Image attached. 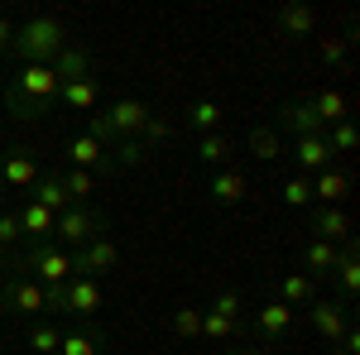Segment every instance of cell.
I'll use <instances>...</instances> for the list:
<instances>
[{"label": "cell", "instance_id": "obj_17", "mask_svg": "<svg viewBox=\"0 0 360 355\" xmlns=\"http://www.w3.org/2000/svg\"><path fill=\"white\" fill-rule=\"evenodd\" d=\"M255 327H259L264 341H278L283 331L293 327V307H288V302H278V298L259 302V307H255Z\"/></svg>", "mask_w": 360, "mask_h": 355}, {"label": "cell", "instance_id": "obj_11", "mask_svg": "<svg viewBox=\"0 0 360 355\" xmlns=\"http://www.w3.org/2000/svg\"><path fill=\"white\" fill-rule=\"evenodd\" d=\"M307 231H312V240L341 245V240H351V217H346V207H317L307 217Z\"/></svg>", "mask_w": 360, "mask_h": 355}, {"label": "cell", "instance_id": "obj_12", "mask_svg": "<svg viewBox=\"0 0 360 355\" xmlns=\"http://www.w3.org/2000/svg\"><path fill=\"white\" fill-rule=\"evenodd\" d=\"M0 183L10 192H29L39 183V164L29 159L25 149H10V154H0Z\"/></svg>", "mask_w": 360, "mask_h": 355}, {"label": "cell", "instance_id": "obj_5", "mask_svg": "<svg viewBox=\"0 0 360 355\" xmlns=\"http://www.w3.org/2000/svg\"><path fill=\"white\" fill-rule=\"evenodd\" d=\"M115 264H120V250H115L111 235H96L72 254V273H82V278H106Z\"/></svg>", "mask_w": 360, "mask_h": 355}, {"label": "cell", "instance_id": "obj_41", "mask_svg": "<svg viewBox=\"0 0 360 355\" xmlns=\"http://www.w3.org/2000/svg\"><path fill=\"white\" fill-rule=\"evenodd\" d=\"M351 58V39H322V63H346Z\"/></svg>", "mask_w": 360, "mask_h": 355}, {"label": "cell", "instance_id": "obj_1", "mask_svg": "<svg viewBox=\"0 0 360 355\" xmlns=\"http://www.w3.org/2000/svg\"><path fill=\"white\" fill-rule=\"evenodd\" d=\"M68 49V29L58 15H29L25 25H15V39H10V53L20 58L25 67H49L58 53Z\"/></svg>", "mask_w": 360, "mask_h": 355}, {"label": "cell", "instance_id": "obj_13", "mask_svg": "<svg viewBox=\"0 0 360 355\" xmlns=\"http://www.w3.org/2000/svg\"><path fill=\"white\" fill-rule=\"evenodd\" d=\"M207 197H212L217 207H236V202H245V197H250L245 173H240V168H217L212 183H207Z\"/></svg>", "mask_w": 360, "mask_h": 355}, {"label": "cell", "instance_id": "obj_45", "mask_svg": "<svg viewBox=\"0 0 360 355\" xmlns=\"http://www.w3.org/2000/svg\"><path fill=\"white\" fill-rule=\"evenodd\" d=\"M0 269H5V250H0Z\"/></svg>", "mask_w": 360, "mask_h": 355}, {"label": "cell", "instance_id": "obj_26", "mask_svg": "<svg viewBox=\"0 0 360 355\" xmlns=\"http://www.w3.org/2000/svg\"><path fill=\"white\" fill-rule=\"evenodd\" d=\"M49 67L58 72V82H77V77H91V58H86L82 49H72V44H68V49H63V53H58Z\"/></svg>", "mask_w": 360, "mask_h": 355}, {"label": "cell", "instance_id": "obj_31", "mask_svg": "<svg viewBox=\"0 0 360 355\" xmlns=\"http://www.w3.org/2000/svg\"><path fill=\"white\" fill-rule=\"evenodd\" d=\"M250 154L264 159V164H274L278 154H283V135H278L274 125H255V130H250Z\"/></svg>", "mask_w": 360, "mask_h": 355}, {"label": "cell", "instance_id": "obj_21", "mask_svg": "<svg viewBox=\"0 0 360 355\" xmlns=\"http://www.w3.org/2000/svg\"><path fill=\"white\" fill-rule=\"evenodd\" d=\"M278 302H288V307L298 312V307H307V302H317V283H312L303 269L283 273V278H278Z\"/></svg>", "mask_w": 360, "mask_h": 355}, {"label": "cell", "instance_id": "obj_27", "mask_svg": "<svg viewBox=\"0 0 360 355\" xmlns=\"http://www.w3.org/2000/svg\"><path fill=\"white\" fill-rule=\"evenodd\" d=\"M58 183H63V192H68L72 207H86V197L96 192V173H86V168H68V173H58Z\"/></svg>", "mask_w": 360, "mask_h": 355}, {"label": "cell", "instance_id": "obj_8", "mask_svg": "<svg viewBox=\"0 0 360 355\" xmlns=\"http://www.w3.org/2000/svg\"><path fill=\"white\" fill-rule=\"evenodd\" d=\"M106 115V125H111L115 139H139V130H144V120L154 115V110L144 106V101H135V96H125V101H115V106L101 110Z\"/></svg>", "mask_w": 360, "mask_h": 355}, {"label": "cell", "instance_id": "obj_43", "mask_svg": "<svg viewBox=\"0 0 360 355\" xmlns=\"http://www.w3.org/2000/svg\"><path fill=\"white\" fill-rule=\"evenodd\" d=\"M10 39H15V20L0 15V53H10Z\"/></svg>", "mask_w": 360, "mask_h": 355}, {"label": "cell", "instance_id": "obj_18", "mask_svg": "<svg viewBox=\"0 0 360 355\" xmlns=\"http://www.w3.org/2000/svg\"><path fill=\"white\" fill-rule=\"evenodd\" d=\"M332 144L327 135H307V139H293V164L307 168V173H322V168H332Z\"/></svg>", "mask_w": 360, "mask_h": 355}, {"label": "cell", "instance_id": "obj_6", "mask_svg": "<svg viewBox=\"0 0 360 355\" xmlns=\"http://www.w3.org/2000/svg\"><path fill=\"white\" fill-rule=\"evenodd\" d=\"M307 322H312V331L327 346H336L346 336V327H351V307L346 302H332V298H317V302H307Z\"/></svg>", "mask_w": 360, "mask_h": 355}, {"label": "cell", "instance_id": "obj_33", "mask_svg": "<svg viewBox=\"0 0 360 355\" xmlns=\"http://www.w3.org/2000/svg\"><path fill=\"white\" fill-rule=\"evenodd\" d=\"M283 207H288V212H307V207H312V178H307V173H293V178L283 183Z\"/></svg>", "mask_w": 360, "mask_h": 355}, {"label": "cell", "instance_id": "obj_30", "mask_svg": "<svg viewBox=\"0 0 360 355\" xmlns=\"http://www.w3.org/2000/svg\"><path fill=\"white\" fill-rule=\"evenodd\" d=\"M183 120H188V125H193L197 135H217V125H221V106H217V101H207V96H202V101H193V106L183 110Z\"/></svg>", "mask_w": 360, "mask_h": 355}, {"label": "cell", "instance_id": "obj_4", "mask_svg": "<svg viewBox=\"0 0 360 355\" xmlns=\"http://www.w3.org/2000/svg\"><path fill=\"white\" fill-rule=\"evenodd\" d=\"M96 235H106V217H101V212H91V207H68V212H58L53 245L82 250L86 240H96Z\"/></svg>", "mask_w": 360, "mask_h": 355}, {"label": "cell", "instance_id": "obj_24", "mask_svg": "<svg viewBox=\"0 0 360 355\" xmlns=\"http://www.w3.org/2000/svg\"><path fill=\"white\" fill-rule=\"evenodd\" d=\"M307 106L317 110V120H322V125H336V120H351V101H346V96H341L336 86H322V91H317V96L307 101Z\"/></svg>", "mask_w": 360, "mask_h": 355}, {"label": "cell", "instance_id": "obj_10", "mask_svg": "<svg viewBox=\"0 0 360 355\" xmlns=\"http://www.w3.org/2000/svg\"><path fill=\"white\" fill-rule=\"evenodd\" d=\"M63 154H68V164L72 168H86V173H111V149L106 144H96L91 135H72L63 144Z\"/></svg>", "mask_w": 360, "mask_h": 355}, {"label": "cell", "instance_id": "obj_25", "mask_svg": "<svg viewBox=\"0 0 360 355\" xmlns=\"http://www.w3.org/2000/svg\"><path fill=\"white\" fill-rule=\"evenodd\" d=\"M34 197H29V202H39V207H49V212H68V207H72V202H68V192H63V183H58V173H39V183H34Z\"/></svg>", "mask_w": 360, "mask_h": 355}, {"label": "cell", "instance_id": "obj_40", "mask_svg": "<svg viewBox=\"0 0 360 355\" xmlns=\"http://www.w3.org/2000/svg\"><path fill=\"white\" fill-rule=\"evenodd\" d=\"M15 240H25V235H20V217H15V212H0V250H10Z\"/></svg>", "mask_w": 360, "mask_h": 355}, {"label": "cell", "instance_id": "obj_34", "mask_svg": "<svg viewBox=\"0 0 360 355\" xmlns=\"http://www.w3.org/2000/svg\"><path fill=\"white\" fill-rule=\"evenodd\" d=\"M34 355H58V346H63V331L53 327V322H39V327L29 331V341H25Z\"/></svg>", "mask_w": 360, "mask_h": 355}, {"label": "cell", "instance_id": "obj_32", "mask_svg": "<svg viewBox=\"0 0 360 355\" xmlns=\"http://www.w3.org/2000/svg\"><path fill=\"white\" fill-rule=\"evenodd\" d=\"M202 336H207V341H231V336H240V322L212 312V307H202Z\"/></svg>", "mask_w": 360, "mask_h": 355}, {"label": "cell", "instance_id": "obj_22", "mask_svg": "<svg viewBox=\"0 0 360 355\" xmlns=\"http://www.w3.org/2000/svg\"><path fill=\"white\" fill-rule=\"evenodd\" d=\"M106 351V331L101 327H77V331H68L63 336V346H58V355H101Z\"/></svg>", "mask_w": 360, "mask_h": 355}, {"label": "cell", "instance_id": "obj_16", "mask_svg": "<svg viewBox=\"0 0 360 355\" xmlns=\"http://www.w3.org/2000/svg\"><path fill=\"white\" fill-rule=\"evenodd\" d=\"M5 298V312H15V317H39L44 312V283H34V278H20L10 293H0Z\"/></svg>", "mask_w": 360, "mask_h": 355}, {"label": "cell", "instance_id": "obj_19", "mask_svg": "<svg viewBox=\"0 0 360 355\" xmlns=\"http://www.w3.org/2000/svg\"><path fill=\"white\" fill-rule=\"evenodd\" d=\"M15 217H20V235H25L29 245H34V240H53V221H58V217L49 212V207H39V202H25Z\"/></svg>", "mask_w": 360, "mask_h": 355}, {"label": "cell", "instance_id": "obj_35", "mask_svg": "<svg viewBox=\"0 0 360 355\" xmlns=\"http://www.w3.org/2000/svg\"><path fill=\"white\" fill-rule=\"evenodd\" d=\"M327 144H332V154H356V120H336V125H327Z\"/></svg>", "mask_w": 360, "mask_h": 355}, {"label": "cell", "instance_id": "obj_3", "mask_svg": "<svg viewBox=\"0 0 360 355\" xmlns=\"http://www.w3.org/2000/svg\"><path fill=\"white\" fill-rule=\"evenodd\" d=\"M20 269L34 273V283L58 288V283L72 278V254H63L53 240H34V245H25V254H20Z\"/></svg>", "mask_w": 360, "mask_h": 355}, {"label": "cell", "instance_id": "obj_23", "mask_svg": "<svg viewBox=\"0 0 360 355\" xmlns=\"http://www.w3.org/2000/svg\"><path fill=\"white\" fill-rule=\"evenodd\" d=\"M96 96H101V82L96 77H77V82L58 86V101L68 110H96Z\"/></svg>", "mask_w": 360, "mask_h": 355}, {"label": "cell", "instance_id": "obj_15", "mask_svg": "<svg viewBox=\"0 0 360 355\" xmlns=\"http://www.w3.org/2000/svg\"><path fill=\"white\" fill-rule=\"evenodd\" d=\"M351 197V178L341 173V168H322L317 178H312V202L317 207H341Z\"/></svg>", "mask_w": 360, "mask_h": 355}, {"label": "cell", "instance_id": "obj_37", "mask_svg": "<svg viewBox=\"0 0 360 355\" xmlns=\"http://www.w3.org/2000/svg\"><path fill=\"white\" fill-rule=\"evenodd\" d=\"M144 154H149V149H144L139 139H120L115 154H111V168H135V164H144Z\"/></svg>", "mask_w": 360, "mask_h": 355}, {"label": "cell", "instance_id": "obj_14", "mask_svg": "<svg viewBox=\"0 0 360 355\" xmlns=\"http://www.w3.org/2000/svg\"><path fill=\"white\" fill-rule=\"evenodd\" d=\"M336 264H341V245H327V240H307L303 273L312 278V283H332Z\"/></svg>", "mask_w": 360, "mask_h": 355}, {"label": "cell", "instance_id": "obj_7", "mask_svg": "<svg viewBox=\"0 0 360 355\" xmlns=\"http://www.w3.org/2000/svg\"><path fill=\"white\" fill-rule=\"evenodd\" d=\"M63 312H68V317H96V312H101V278L72 273V278L63 283Z\"/></svg>", "mask_w": 360, "mask_h": 355}, {"label": "cell", "instance_id": "obj_20", "mask_svg": "<svg viewBox=\"0 0 360 355\" xmlns=\"http://www.w3.org/2000/svg\"><path fill=\"white\" fill-rule=\"evenodd\" d=\"M336 288H341V298L336 302H346V307H351V302H356V293H360V259H356V240H346V245H341V264H336Z\"/></svg>", "mask_w": 360, "mask_h": 355}, {"label": "cell", "instance_id": "obj_38", "mask_svg": "<svg viewBox=\"0 0 360 355\" xmlns=\"http://www.w3.org/2000/svg\"><path fill=\"white\" fill-rule=\"evenodd\" d=\"M212 312H221V317H236V322H245V302H240V293H236V288H221V293H217V302H212Z\"/></svg>", "mask_w": 360, "mask_h": 355}, {"label": "cell", "instance_id": "obj_42", "mask_svg": "<svg viewBox=\"0 0 360 355\" xmlns=\"http://www.w3.org/2000/svg\"><path fill=\"white\" fill-rule=\"evenodd\" d=\"M336 351H341V355H356V351H360V336H356V327H346V336L336 341Z\"/></svg>", "mask_w": 360, "mask_h": 355}, {"label": "cell", "instance_id": "obj_44", "mask_svg": "<svg viewBox=\"0 0 360 355\" xmlns=\"http://www.w3.org/2000/svg\"><path fill=\"white\" fill-rule=\"evenodd\" d=\"M5 192H10V188H5V183H0V202H5Z\"/></svg>", "mask_w": 360, "mask_h": 355}, {"label": "cell", "instance_id": "obj_28", "mask_svg": "<svg viewBox=\"0 0 360 355\" xmlns=\"http://www.w3.org/2000/svg\"><path fill=\"white\" fill-rule=\"evenodd\" d=\"M231 154H236V144L226 135H202L197 139V159L207 168H231Z\"/></svg>", "mask_w": 360, "mask_h": 355}, {"label": "cell", "instance_id": "obj_39", "mask_svg": "<svg viewBox=\"0 0 360 355\" xmlns=\"http://www.w3.org/2000/svg\"><path fill=\"white\" fill-rule=\"evenodd\" d=\"M139 135H144V139H139V144H144V149H149V144H159V139H168V135H173V125H168L164 115H149V120H144V130H139Z\"/></svg>", "mask_w": 360, "mask_h": 355}, {"label": "cell", "instance_id": "obj_29", "mask_svg": "<svg viewBox=\"0 0 360 355\" xmlns=\"http://www.w3.org/2000/svg\"><path fill=\"white\" fill-rule=\"evenodd\" d=\"M312 25H317V10H312V5H283V10H278V29L293 34V39L312 34Z\"/></svg>", "mask_w": 360, "mask_h": 355}, {"label": "cell", "instance_id": "obj_9", "mask_svg": "<svg viewBox=\"0 0 360 355\" xmlns=\"http://www.w3.org/2000/svg\"><path fill=\"white\" fill-rule=\"evenodd\" d=\"M278 135H293V139H307V135H327V125L317 120V110L307 101H283L278 106Z\"/></svg>", "mask_w": 360, "mask_h": 355}, {"label": "cell", "instance_id": "obj_2", "mask_svg": "<svg viewBox=\"0 0 360 355\" xmlns=\"http://www.w3.org/2000/svg\"><path fill=\"white\" fill-rule=\"evenodd\" d=\"M58 72L53 67H25L15 82L5 86V106H10V115H20V120H39V115H49L58 101Z\"/></svg>", "mask_w": 360, "mask_h": 355}, {"label": "cell", "instance_id": "obj_36", "mask_svg": "<svg viewBox=\"0 0 360 355\" xmlns=\"http://www.w3.org/2000/svg\"><path fill=\"white\" fill-rule=\"evenodd\" d=\"M168 327L178 331V336H188V341H197L202 336V307H173Z\"/></svg>", "mask_w": 360, "mask_h": 355}]
</instances>
